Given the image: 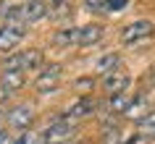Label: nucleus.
Listing matches in <instances>:
<instances>
[{
  "label": "nucleus",
  "instance_id": "nucleus-12",
  "mask_svg": "<svg viewBox=\"0 0 155 144\" xmlns=\"http://www.w3.org/2000/svg\"><path fill=\"white\" fill-rule=\"evenodd\" d=\"M118 63H121V55H118V53H105V55H100V58H97L95 71L103 73V76H108V73L118 71Z\"/></svg>",
  "mask_w": 155,
  "mask_h": 144
},
{
  "label": "nucleus",
  "instance_id": "nucleus-23",
  "mask_svg": "<svg viewBox=\"0 0 155 144\" xmlns=\"http://www.w3.org/2000/svg\"><path fill=\"white\" fill-rule=\"evenodd\" d=\"M68 144H84V142H68Z\"/></svg>",
  "mask_w": 155,
  "mask_h": 144
},
{
  "label": "nucleus",
  "instance_id": "nucleus-20",
  "mask_svg": "<svg viewBox=\"0 0 155 144\" xmlns=\"http://www.w3.org/2000/svg\"><path fill=\"white\" fill-rule=\"evenodd\" d=\"M126 3H129V0H105V8L108 11H124Z\"/></svg>",
  "mask_w": 155,
  "mask_h": 144
},
{
  "label": "nucleus",
  "instance_id": "nucleus-1",
  "mask_svg": "<svg viewBox=\"0 0 155 144\" xmlns=\"http://www.w3.org/2000/svg\"><path fill=\"white\" fill-rule=\"evenodd\" d=\"M153 21H147V18H139V21H131L121 29V42L124 45H142L145 40L153 37Z\"/></svg>",
  "mask_w": 155,
  "mask_h": 144
},
{
  "label": "nucleus",
  "instance_id": "nucleus-5",
  "mask_svg": "<svg viewBox=\"0 0 155 144\" xmlns=\"http://www.w3.org/2000/svg\"><path fill=\"white\" fill-rule=\"evenodd\" d=\"M58 81H61V66L50 63V66H45L40 71V76L34 79V89H37L40 94H48V92H53V89L58 87Z\"/></svg>",
  "mask_w": 155,
  "mask_h": 144
},
{
  "label": "nucleus",
  "instance_id": "nucleus-10",
  "mask_svg": "<svg viewBox=\"0 0 155 144\" xmlns=\"http://www.w3.org/2000/svg\"><path fill=\"white\" fill-rule=\"evenodd\" d=\"M24 71H0V87H3V92H16V89L24 87Z\"/></svg>",
  "mask_w": 155,
  "mask_h": 144
},
{
  "label": "nucleus",
  "instance_id": "nucleus-6",
  "mask_svg": "<svg viewBox=\"0 0 155 144\" xmlns=\"http://www.w3.org/2000/svg\"><path fill=\"white\" fill-rule=\"evenodd\" d=\"M32 120H34V110H32V105H26V102L13 105L8 110V126H13V128H29Z\"/></svg>",
  "mask_w": 155,
  "mask_h": 144
},
{
  "label": "nucleus",
  "instance_id": "nucleus-17",
  "mask_svg": "<svg viewBox=\"0 0 155 144\" xmlns=\"http://www.w3.org/2000/svg\"><path fill=\"white\" fill-rule=\"evenodd\" d=\"M13 144H45V139H42V131H24L13 139Z\"/></svg>",
  "mask_w": 155,
  "mask_h": 144
},
{
  "label": "nucleus",
  "instance_id": "nucleus-15",
  "mask_svg": "<svg viewBox=\"0 0 155 144\" xmlns=\"http://www.w3.org/2000/svg\"><path fill=\"white\" fill-rule=\"evenodd\" d=\"M76 40H79V26H71V29H61V32L53 37V42L55 45H76Z\"/></svg>",
  "mask_w": 155,
  "mask_h": 144
},
{
  "label": "nucleus",
  "instance_id": "nucleus-11",
  "mask_svg": "<svg viewBox=\"0 0 155 144\" xmlns=\"http://www.w3.org/2000/svg\"><path fill=\"white\" fill-rule=\"evenodd\" d=\"M42 60H45V55H42L40 47H29L21 53V71H37L42 66Z\"/></svg>",
  "mask_w": 155,
  "mask_h": 144
},
{
  "label": "nucleus",
  "instance_id": "nucleus-22",
  "mask_svg": "<svg viewBox=\"0 0 155 144\" xmlns=\"http://www.w3.org/2000/svg\"><path fill=\"white\" fill-rule=\"evenodd\" d=\"M3 131H5V123H3V118H0V134H3Z\"/></svg>",
  "mask_w": 155,
  "mask_h": 144
},
{
  "label": "nucleus",
  "instance_id": "nucleus-2",
  "mask_svg": "<svg viewBox=\"0 0 155 144\" xmlns=\"http://www.w3.org/2000/svg\"><path fill=\"white\" fill-rule=\"evenodd\" d=\"M74 134H76L74 123H68V120H50V126L42 131V139H45V144H68V142H74Z\"/></svg>",
  "mask_w": 155,
  "mask_h": 144
},
{
  "label": "nucleus",
  "instance_id": "nucleus-7",
  "mask_svg": "<svg viewBox=\"0 0 155 144\" xmlns=\"http://www.w3.org/2000/svg\"><path fill=\"white\" fill-rule=\"evenodd\" d=\"M129 84H131V76L124 73V71H113V73H108V76H103V89H105L110 97L113 94H124Z\"/></svg>",
  "mask_w": 155,
  "mask_h": 144
},
{
  "label": "nucleus",
  "instance_id": "nucleus-19",
  "mask_svg": "<svg viewBox=\"0 0 155 144\" xmlns=\"http://www.w3.org/2000/svg\"><path fill=\"white\" fill-rule=\"evenodd\" d=\"M105 8V0H84V11H103Z\"/></svg>",
  "mask_w": 155,
  "mask_h": 144
},
{
  "label": "nucleus",
  "instance_id": "nucleus-13",
  "mask_svg": "<svg viewBox=\"0 0 155 144\" xmlns=\"http://www.w3.org/2000/svg\"><path fill=\"white\" fill-rule=\"evenodd\" d=\"M50 18H66L71 13V0H45Z\"/></svg>",
  "mask_w": 155,
  "mask_h": 144
},
{
  "label": "nucleus",
  "instance_id": "nucleus-8",
  "mask_svg": "<svg viewBox=\"0 0 155 144\" xmlns=\"http://www.w3.org/2000/svg\"><path fill=\"white\" fill-rule=\"evenodd\" d=\"M48 16V5L45 0H26L21 5V21L24 24H34V21H42Z\"/></svg>",
  "mask_w": 155,
  "mask_h": 144
},
{
  "label": "nucleus",
  "instance_id": "nucleus-14",
  "mask_svg": "<svg viewBox=\"0 0 155 144\" xmlns=\"http://www.w3.org/2000/svg\"><path fill=\"white\" fill-rule=\"evenodd\" d=\"M147 113H150V110L145 107V100H142V97H134V100L129 102V107H126L124 115H126V118H134V120H142Z\"/></svg>",
  "mask_w": 155,
  "mask_h": 144
},
{
  "label": "nucleus",
  "instance_id": "nucleus-3",
  "mask_svg": "<svg viewBox=\"0 0 155 144\" xmlns=\"http://www.w3.org/2000/svg\"><path fill=\"white\" fill-rule=\"evenodd\" d=\"M95 110H97V102H95L92 97H79V100H74V102L53 120H68V123H74V120H82V118H87V115H92Z\"/></svg>",
  "mask_w": 155,
  "mask_h": 144
},
{
  "label": "nucleus",
  "instance_id": "nucleus-9",
  "mask_svg": "<svg viewBox=\"0 0 155 144\" xmlns=\"http://www.w3.org/2000/svg\"><path fill=\"white\" fill-rule=\"evenodd\" d=\"M103 34H105V29L100 24L79 26V40H76V45H79V47H90V45H95V42L103 40Z\"/></svg>",
  "mask_w": 155,
  "mask_h": 144
},
{
  "label": "nucleus",
  "instance_id": "nucleus-4",
  "mask_svg": "<svg viewBox=\"0 0 155 144\" xmlns=\"http://www.w3.org/2000/svg\"><path fill=\"white\" fill-rule=\"evenodd\" d=\"M26 37V24L24 21H13V24L0 26V53H8Z\"/></svg>",
  "mask_w": 155,
  "mask_h": 144
},
{
  "label": "nucleus",
  "instance_id": "nucleus-16",
  "mask_svg": "<svg viewBox=\"0 0 155 144\" xmlns=\"http://www.w3.org/2000/svg\"><path fill=\"white\" fill-rule=\"evenodd\" d=\"M129 102H131L129 94H113V97H110V102H108V110L116 113V115H121V113H126Z\"/></svg>",
  "mask_w": 155,
  "mask_h": 144
},
{
  "label": "nucleus",
  "instance_id": "nucleus-21",
  "mask_svg": "<svg viewBox=\"0 0 155 144\" xmlns=\"http://www.w3.org/2000/svg\"><path fill=\"white\" fill-rule=\"evenodd\" d=\"M0 144H13V136H11L8 131H3V134H0Z\"/></svg>",
  "mask_w": 155,
  "mask_h": 144
},
{
  "label": "nucleus",
  "instance_id": "nucleus-18",
  "mask_svg": "<svg viewBox=\"0 0 155 144\" xmlns=\"http://www.w3.org/2000/svg\"><path fill=\"white\" fill-rule=\"evenodd\" d=\"M137 123H139V131H142V134H155V110H150L145 118L137 120Z\"/></svg>",
  "mask_w": 155,
  "mask_h": 144
}]
</instances>
